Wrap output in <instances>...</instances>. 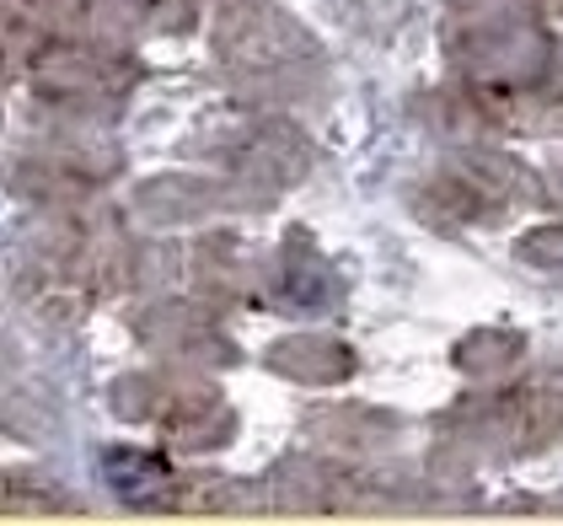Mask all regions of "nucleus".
I'll return each instance as SVG.
<instances>
[{"instance_id": "1", "label": "nucleus", "mask_w": 563, "mask_h": 526, "mask_svg": "<svg viewBox=\"0 0 563 526\" xmlns=\"http://www.w3.org/2000/svg\"><path fill=\"white\" fill-rule=\"evenodd\" d=\"M102 468H108V479H113V489L124 500H145V494H156L167 483V468L156 457H145V451H108Z\"/></svg>"}]
</instances>
